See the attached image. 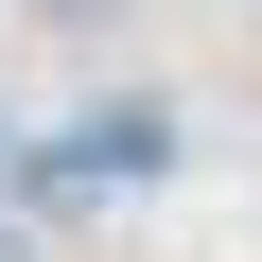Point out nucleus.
<instances>
[{
	"label": "nucleus",
	"instance_id": "f03ea898",
	"mask_svg": "<svg viewBox=\"0 0 262 262\" xmlns=\"http://www.w3.org/2000/svg\"><path fill=\"white\" fill-rule=\"evenodd\" d=\"M0 262H35V245H18V227H0Z\"/></svg>",
	"mask_w": 262,
	"mask_h": 262
},
{
	"label": "nucleus",
	"instance_id": "f257e3e1",
	"mask_svg": "<svg viewBox=\"0 0 262 262\" xmlns=\"http://www.w3.org/2000/svg\"><path fill=\"white\" fill-rule=\"evenodd\" d=\"M35 18H53V35H122L140 0H35Z\"/></svg>",
	"mask_w": 262,
	"mask_h": 262
}]
</instances>
